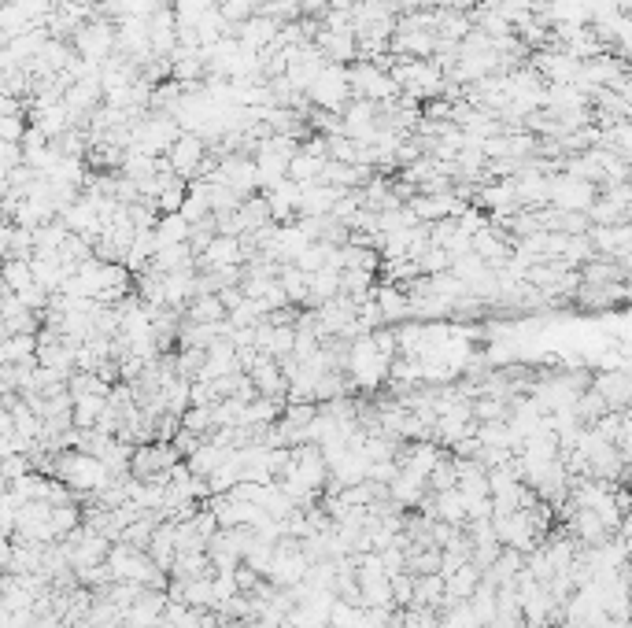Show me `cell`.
Listing matches in <instances>:
<instances>
[{"instance_id": "cell-1", "label": "cell", "mask_w": 632, "mask_h": 628, "mask_svg": "<svg viewBox=\"0 0 632 628\" xmlns=\"http://www.w3.org/2000/svg\"><path fill=\"white\" fill-rule=\"evenodd\" d=\"M56 477L63 484H71L78 496H97L100 488H108L115 481V473L97 459V455H89V451H60V459H56Z\"/></svg>"}, {"instance_id": "cell-2", "label": "cell", "mask_w": 632, "mask_h": 628, "mask_svg": "<svg viewBox=\"0 0 632 628\" xmlns=\"http://www.w3.org/2000/svg\"><path fill=\"white\" fill-rule=\"evenodd\" d=\"M307 97H311V104L322 111H337V115H344V108L352 104V71L344 67V63H326L322 67V74L315 78V85L307 89Z\"/></svg>"}, {"instance_id": "cell-3", "label": "cell", "mask_w": 632, "mask_h": 628, "mask_svg": "<svg viewBox=\"0 0 632 628\" xmlns=\"http://www.w3.org/2000/svg\"><path fill=\"white\" fill-rule=\"evenodd\" d=\"M352 71V93L355 100H374V104H396L403 97L400 82L392 78V71L377 67L370 60H359L348 67Z\"/></svg>"}, {"instance_id": "cell-4", "label": "cell", "mask_w": 632, "mask_h": 628, "mask_svg": "<svg viewBox=\"0 0 632 628\" xmlns=\"http://www.w3.org/2000/svg\"><path fill=\"white\" fill-rule=\"evenodd\" d=\"M74 52L89 63H104L119 52V23H108V19H89L86 26H78V34L71 37Z\"/></svg>"}, {"instance_id": "cell-5", "label": "cell", "mask_w": 632, "mask_h": 628, "mask_svg": "<svg viewBox=\"0 0 632 628\" xmlns=\"http://www.w3.org/2000/svg\"><path fill=\"white\" fill-rule=\"evenodd\" d=\"M599 200V185L588 182V178H577L570 170H555L551 174V207L559 211H577V215H588Z\"/></svg>"}, {"instance_id": "cell-6", "label": "cell", "mask_w": 632, "mask_h": 628, "mask_svg": "<svg viewBox=\"0 0 632 628\" xmlns=\"http://www.w3.org/2000/svg\"><path fill=\"white\" fill-rule=\"evenodd\" d=\"M182 122L174 115H163V111H148L145 119L134 122V145L152 152V156H167L174 148V141L182 137Z\"/></svg>"}, {"instance_id": "cell-7", "label": "cell", "mask_w": 632, "mask_h": 628, "mask_svg": "<svg viewBox=\"0 0 632 628\" xmlns=\"http://www.w3.org/2000/svg\"><path fill=\"white\" fill-rule=\"evenodd\" d=\"M167 159H171V170L178 178L193 182V178H200V170L207 163V141L200 133H182L171 152H167Z\"/></svg>"}, {"instance_id": "cell-8", "label": "cell", "mask_w": 632, "mask_h": 628, "mask_svg": "<svg viewBox=\"0 0 632 628\" xmlns=\"http://www.w3.org/2000/svg\"><path fill=\"white\" fill-rule=\"evenodd\" d=\"M315 45L322 49L326 63H344V67L359 63V34H355V30H326V26H322Z\"/></svg>"}, {"instance_id": "cell-9", "label": "cell", "mask_w": 632, "mask_h": 628, "mask_svg": "<svg viewBox=\"0 0 632 628\" xmlns=\"http://www.w3.org/2000/svg\"><path fill=\"white\" fill-rule=\"evenodd\" d=\"M281 26H285V23H278L274 15L259 12V15H252L248 23H241V30H237V37H241V45H244V49L270 52V49H274V45H278Z\"/></svg>"}, {"instance_id": "cell-10", "label": "cell", "mask_w": 632, "mask_h": 628, "mask_svg": "<svg viewBox=\"0 0 632 628\" xmlns=\"http://www.w3.org/2000/svg\"><path fill=\"white\" fill-rule=\"evenodd\" d=\"M244 263H248V255H244L241 237L219 233L215 241L207 244V252L196 259V270H222V266H244Z\"/></svg>"}, {"instance_id": "cell-11", "label": "cell", "mask_w": 632, "mask_h": 628, "mask_svg": "<svg viewBox=\"0 0 632 628\" xmlns=\"http://www.w3.org/2000/svg\"><path fill=\"white\" fill-rule=\"evenodd\" d=\"M307 244H311V237L304 233V226H300V222H285V226H278V233H274V241H270L267 255L274 259V263L289 266V263H296V259L304 255Z\"/></svg>"}, {"instance_id": "cell-12", "label": "cell", "mask_w": 632, "mask_h": 628, "mask_svg": "<svg viewBox=\"0 0 632 628\" xmlns=\"http://www.w3.org/2000/svg\"><path fill=\"white\" fill-rule=\"evenodd\" d=\"M267 204H270V215H274V222H296L300 218V200H304V185L292 182V178H285V182H278L274 189H267Z\"/></svg>"}, {"instance_id": "cell-13", "label": "cell", "mask_w": 632, "mask_h": 628, "mask_svg": "<svg viewBox=\"0 0 632 628\" xmlns=\"http://www.w3.org/2000/svg\"><path fill=\"white\" fill-rule=\"evenodd\" d=\"M248 377L256 381L259 388V396H267V399H285L289 396V377H285V370H281L278 359H270V355H263L252 370H248Z\"/></svg>"}, {"instance_id": "cell-14", "label": "cell", "mask_w": 632, "mask_h": 628, "mask_svg": "<svg viewBox=\"0 0 632 628\" xmlns=\"http://www.w3.org/2000/svg\"><path fill=\"white\" fill-rule=\"evenodd\" d=\"M426 492H433V488H429V481H426V477H418V473H411V470H400L396 477H392V484H389V496H392V503H396L400 510L422 507Z\"/></svg>"}, {"instance_id": "cell-15", "label": "cell", "mask_w": 632, "mask_h": 628, "mask_svg": "<svg viewBox=\"0 0 632 628\" xmlns=\"http://www.w3.org/2000/svg\"><path fill=\"white\" fill-rule=\"evenodd\" d=\"M592 388L607 399L610 411H625L632 396V374L629 370H607V374H599L596 381H592Z\"/></svg>"}, {"instance_id": "cell-16", "label": "cell", "mask_w": 632, "mask_h": 628, "mask_svg": "<svg viewBox=\"0 0 632 628\" xmlns=\"http://www.w3.org/2000/svg\"><path fill=\"white\" fill-rule=\"evenodd\" d=\"M348 193L341 185H329V182H311L304 185V200H300V218L304 215H333L337 200Z\"/></svg>"}, {"instance_id": "cell-17", "label": "cell", "mask_w": 632, "mask_h": 628, "mask_svg": "<svg viewBox=\"0 0 632 628\" xmlns=\"http://www.w3.org/2000/svg\"><path fill=\"white\" fill-rule=\"evenodd\" d=\"M474 252L485 259L488 266H496V270H503V266L511 263V241L503 237V230H492V226H485L481 233H474Z\"/></svg>"}, {"instance_id": "cell-18", "label": "cell", "mask_w": 632, "mask_h": 628, "mask_svg": "<svg viewBox=\"0 0 632 628\" xmlns=\"http://www.w3.org/2000/svg\"><path fill=\"white\" fill-rule=\"evenodd\" d=\"M481 580H485V569L477 566V562H466L459 573H451L448 577V599H444V610L455 603H466V599H474V592L481 588Z\"/></svg>"}, {"instance_id": "cell-19", "label": "cell", "mask_w": 632, "mask_h": 628, "mask_svg": "<svg viewBox=\"0 0 632 628\" xmlns=\"http://www.w3.org/2000/svg\"><path fill=\"white\" fill-rule=\"evenodd\" d=\"M341 278L344 270H337V266H326V270H318V274H311V296H307V307H326L329 300H337L341 296Z\"/></svg>"}, {"instance_id": "cell-20", "label": "cell", "mask_w": 632, "mask_h": 628, "mask_svg": "<svg viewBox=\"0 0 632 628\" xmlns=\"http://www.w3.org/2000/svg\"><path fill=\"white\" fill-rule=\"evenodd\" d=\"M444 599H448V577H444V573H433V577H418V580H414V603L411 606L444 610Z\"/></svg>"}, {"instance_id": "cell-21", "label": "cell", "mask_w": 632, "mask_h": 628, "mask_svg": "<svg viewBox=\"0 0 632 628\" xmlns=\"http://www.w3.org/2000/svg\"><path fill=\"white\" fill-rule=\"evenodd\" d=\"M185 318H189V322H200V326H219V322L230 318V311H226L219 292H211V296H196V300L189 303Z\"/></svg>"}, {"instance_id": "cell-22", "label": "cell", "mask_w": 632, "mask_h": 628, "mask_svg": "<svg viewBox=\"0 0 632 628\" xmlns=\"http://www.w3.org/2000/svg\"><path fill=\"white\" fill-rule=\"evenodd\" d=\"M226 459H230V451H222L219 444H211V440H204V444H200V451H193V455L185 459V466H189V470H193L196 477H207V481H211V477L219 473V466H222Z\"/></svg>"}, {"instance_id": "cell-23", "label": "cell", "mask_w": 632, "mask_h": 628, "mask_svg": "<svg viewBox=\"0 0 632 628\" xmlns=\"http://www.w3.org/2000/svg\"><path fill=\"white\" fill-rule=\"evenodd\" d=\"M71 230H67V222L63 218H52L45 226H37L34 230V255H60V248L67 244Z\"/></svg>"}, {"instance_id": "cell-24", "label": "cell", "mask_w": 632, "mask_h": 628, "mask_svg": "<svg viewBox=\"0 0 632 628\" xmlns=\"http://www.w3.org/2000/svg\"><path fill=\"white\" fill-rule=\"evenodd\" d=\"M30 263H34V278H37V285H45V289H49L52 296H56V292L63 289V281L71 278V274H67V266L60 263V255H34Z\"/></svg>"}, {"instance_id": "cell-25", "label": "cell", "mask_w": 632, "mask_h": 628, "mask_svg": "<svg viewBox=\"0 0 632 628\" xmlns=\"http://www.w3.org/2000/svg\"><path fill=\"white\" fill-rule=\"evenodd\" d=\"M237 222H241L244 237H248V233H259L263 226H270L274 215H270L267 196H248V200L241 204V211H237Z\"/></svg>"}, {"instance_id": "cell-26", "label": "cell", "mask_w": 632, "mask_h": 628, "mask_svg": "<svg viewBox=\"0 0 632 628\" xmlns=\"http://www.w3.org/2000/svg\"><path fill=\"white\" fill-rule=\"evenodd\" d=\"M193 226L185 215H159L156 222V244L159 248H171V244H189Z\"/></svg>"}, {"instance_id": "cell-27", "label": "cell", "mask_w": 632, "mask_h": 628, "mask_svg": "<svg viewBox=\"0 0 632 628\" xmlns=\"http://www.w3.org/2000/svg\"><path fill=\"white\" fill-rule=\"evenodd\" d=\"M182 603L196 606V610H215L219 606V592H215V573L196 580H185V599Z\"/></svg>"}, {"instance_id": "cell-28", "label": "cell", "mask_w": 632, "mask_h": 628, "mask_svg": "<svg viewBox=\"0 0 632 628\" xmlns=\"http://www.w3.org/2000/svg\"><path fill=\"white\" fill-rule=\"evenodd\" d=\"M37 348H41V340L37 333H15V337H4L0 344V363H26V359H34Z\"/></svg>"}, {"instance_id": "cell-29", "label": "cell", "mask_w": 632, "mask_h": 628, "mask_svg": "<svg viewBox=\"0 0 632 628\" xmlns=\"http://www.w3.org/2000/svg\"><path fill=\"white\" fill-rule=\"evenodd\" d=\"M108 411V396H74V429H97Z\"/></svg>"}, {"instance_id": "cell-30", "label": "cell", "mask_w": 632, "mask_h": 628, "mask_svg": "<svg viewBox=\"0 0 632 628\" xmlns=\"http://www.w3.org/2000/svg\"><path fill=\"white\" fill-rule=\"evenodd\" d=\"M278 281H281V289L289 292L292 303H307V296H311V274H304L296 263H289V266H281Z\"/></svg>"}, {"instance_id": "cell-31", "label": "cell", "mask_w": 632, "mask_h": 628, "mask_svg": "<svg viewBox=\"0 0 632 628\" xmlns=\"http://www.w3.org/2000/svg\"><path fill=\"white\" fill-rule=\"evenodd\" d=\"M322 170H326V159L311 156V152L300 148V156L292 159V167H289V178L300 185H311V182H322Z\"/></svg>"}, {"instance_id": "cell-32", "label": "cell", "mask_w": 632, "mask_h": 628, "mask_svg": "<svg viewBox=\"0 0 632 628\" xmlns=\"http://www.w3.org/2000/svg\"><path fill=\"white\" fill-rule=\"evenodd\" d=\"M34 263L30 259H4V289L23 292L34 285Z\"/></svg>"}, {"instance_id": "cell-33", "label": "cell", "mask_w": 632, "mask_h": 628, "mask_svg": "<svg viewBox=\"0 0 632 628\" xmlns=\"http://www.w3.org/2000/svg\"><path fill=\"white\" fill-rule=\"evenodd\" d=\"M207 573H215L211 555H178V562H174L171 569L174 580H196V577H207Z\"/></svg>"}, {"instance_id": "cell-34", "label": "cell", "mask_w": 632, "mask_h": 628, "mask_svg": "<svg viewBox=\"0 0 632 628\" xmlns=\"http://www.w3.org/2000/svg\"><path fill=\"white\" fill-rule=\"evenodd\" d=\"M474 418L477 422H503V418H511V403L503 396H477Z\"/></svg>"}, {"instance_id": "cell-35", "label": "cell", "mask_w": 632, "mask_h": 628, "mask_svg": "<svg viewBox=\"0 0 632 628\" xmlns=\"http://www.w3.org/2000/svg\"><path fill=\"white\" fill-rule=\"evenodd\" d=\"M573 411H577V418H581L584 425H596L599 418H603V414L610 411V403L603 396H599L596 388H588V392H584L581 399H577V407H573Z\"/></svg>"}, {"instance_id": "cell-36", "label": "cell", "mask_w": 632, "mask_h": 628, "mask_svg": "<svg viewBox=\"0 0 632 628\" xmlns=\"http://www.w3.org/2000/svg\"><path fill=\"white\" fill-rule=\"evenodd\" d=\"M182 429H189V433L207 440V436L215 433V407H189V411L182 414Z\"/></svg>"}, {"instance_id": "cell-37", "label": "cell", "mask_w": 632, "mask_h": 628, "mask_svg": "<svg viewBox=\"0 0 632 628\" xmlns=\"http://www.w3.org/2000/svg\"><path fill=\"white\" fill-rule=\"evenodd\" d=\"M26 30H34V26L19 12V4H4V8H0V34H4V41H12V37L26 34Z\"/></svg>"}, {"instance_id": "cell-38", "label": "cell", "mask_w": 632, "mask_h": 628, "mask_svg": "<svg viewBox=\"0 0 632 628\" xmlns=\"http://www.w3.org/2000/svg\"><path fill=\"white\" fill-rule=\"evenodd\" d=\"M429 488L433 492H448V488H459V470H455V455H444L437 462V470L429 477Z\"/></svg>"}, {"instance_id": "cell-39", "label": "cell", "mask_w": 632, "mask_h": 628, "mask_svg": "<svg viewBox=\"0 0 632 628\" xmlns=\"http://www.w3.org/2000/svg\"><path fill=\"white\" fill-rule=\"evenodd\" d=\"M185 196H189V182H185V178H178V182H174L171 189H167V193H163V196L156 200L159 215H182Z\"/></svg>"}, {"instance_id": "cell-40", "label": "cell", "mask_w": 632, "mask_h": 628, "mask_svg": "<svg viewBox=\"0 0 632 628\" xmlns=\"http://www.w3.org/2000/svg\"><path fill=\"white\" fill-rule=\"evenodd\" d=\"M451 266H455V255H451L448 248H437V244L418 259V270H422L426 278L429 274H444V270H451Z\"/></svg>"}, {"instance_id": "cell-41", "label": "cell", "mask_w": 632, "mask_h": 628, "mask_svg": "<svg viewBox=\"0 0 632 628\" xmlns=\"http://www.w3.org/2000/svg\"><path fill=\"white\" fill-rule=\"evenodd\" d=\"M329 159L333 163H359V145H355L352 137L337 133V137H329Z\"/></svg>"}, {"instance_id": "cell-42", "label": "cell", "mask_w": 632, "mask_h": 628, "mask_svg": "<svg viewBox=\"0 0 632 628\" xmlns=\"http://www.w3.org/2000/svg\"><path fill=\"white\" fill-rule=\"evenodd\" d=\"M359 614H363V606L337 599V603H333V610H329V628H352L355 621H359Z\"/></svg>"}, {"instance_id": "cell-43", "label": "cell", "mask_w": 632, "mask_h": 628, "mask_svg": "<svg viewBox=\"0 0 632 628\" xmlns=\"http://www.w3.org/2000/svg\"><path fill=\"white\" fill-rule=\"evenodd\" d=\"M163 0H122V19H152Z\"/></svg>"}, {"instance_id": "cell-44", "label": "cell", "mask_w": 632, "mask_h": 628, "mask_svg": "<svg viewBox=\"0 0 632 628\" xmlns=\"http://www.w3.org/2000/svg\"><path fill=\"white\" fill-rule=\"evenodd\" d=\"M26 130H30V122H26L23 115H4V119H0V141H19V145H23Z\"/></svg>"}, {"instance_id": "cell-45", "label": "cell", "mask_w": 632, "mask_h": 628, "mask_svg": "<svg viewBox=\"0 0 632 628\" xmlns=\"http://www.w3.org/2000/svg\"><path fill=\"white\" fill-rule=\"evenodd\" d=\"M414 573H396L392 577V595H396V606H411L414 603Z\"/></svg>"}, {"instance_id": "cell-46", "label": "cell", "mask_w": 632, "mask_h": 628, "mask_svg": "<svg viewBox=\"0 0 632 628\" xmlns=\"http://www.w3.org/2000/svg\"><path fill=\"white\" fill-rule=\"evenodd\" d=\"M200 444H204V436L189 433V429H182V433L174 436V447H178V455H182V459H189L193 451H200Z\"/></svg>"}, {"instance_id": "cell-47", "label": "cell", "mask_w": 632, "mask_h": 628, "mask_svg": "<svg viewBox=\"0 0 632 628\" xmlns=\"http://www.w3.org/2000/svg\"><path fill=\"white\" fill-rule=\"evenodd\" d=\"M625 484H629V488H632V462H629V466H625Z\"/></svg>"}, {"instance_id": "cell-48", "label": "cell", "mask_w": 632, "mask_h": 628, "mask_svg": "<svg viewBox=\"0 0 632 628\" xmlns=\"http://www.w3.org/2000/svg\"><path fill=\"white\" fill-rule=\"evenodd\" d=\"M625 577H629V584H632V558H629V566H625Z\"/></svg>"}, {"instance_id": "cell-49", "label": "cell", "mask_w": 632, "mask_h": 628, "mask_svg": "<svg viewBox=\"0 0 632 628\" xmlns=\"http://www.w3.org/2000/svg\"><path fill=\"white\" fill-rule=\"evenodd\" d=\"M163 4H178V0H163Z\"/></svg>"}, {"instance_id": "cell-50", "label": "cell", "mask_w": 632, "mask_h": 628, "mask_svg": "<svg viewBox=\"0 0 632 628\" xmlns=\"http://www.w3.org/2000/svg\"><path fill=\"white\" fill-rule=\"evenodd\" d=\"M474 4H481V0H474Z\"/></svg>"}]
</instances>
